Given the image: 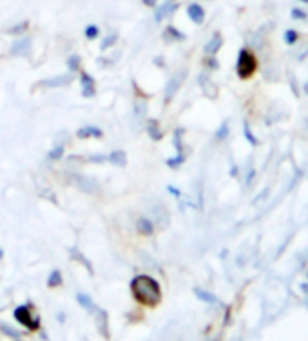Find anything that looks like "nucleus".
I'll return each mask as SVG.
<instances>
[{
	"label": "nucleus",
	"instance_id": "c85d7f7f",
	"mask_svg": "<svg viewBox=\"0 0 308 341\" xmlns=\"http://www.w3.org/2000/svg\"><path fill=\"white\" fill-rule=\"evenodd\" d=\"M194 294L196 298H199L201 301H205V303H216V296H212L210 292L203 291V289H194Z\"/></svg>",
	"mask_w": 308,
	"mask_h": 341
},
{
	"label": "nucleus",
	"instance_id": "9d476101",
	"mask_svg": "<svg viewBox=\"0 0 308 341\" xmlns=\"http://www.w3.org/2000/svg\"><path fill=\"white\" fill-rule=\"evenodd\" d=\"M134 229L140 236H145V238L154 236V232H156V225H154V222L150 220L149 214H140V216L134 220Z\"/></svg>",
	"mask_w": 308,
	"mask_h": 341
},
{
	"label": "nucleus",
	"instance_id": "aec40b11",
	"mask_svg": "<svg viewBox=\"0 0 308 341\" xmlns=\"http://www.w3.org/2000/svg\"><path fill=\"white\" fill-rule=\"evenodd\" d=\"M76 301H78V305H80L82 309L87 310L89 314L93 312L96 307H98V305L93 301V298H91L89 294H86V292H78V294H76Z\"/></svg>",
	"mask_w": 308,
	"mask_h": 341
},
{
	"label": "nucleus",
	"instance_id": "ddd939ff",
	"mask_svg": "<svg viewBox=\"0 0 308 341\" xmlns=\"http://www.w3.org/2000/svg\"><path fill=\"white\" fill-rule=\"evenodd\" d=\"M185 35L180 31V29L176 28V26H172V24H169V26H165L162 31V40L165 42V44H176V42H183L185 40Z\"/></svg>",
	"mask_w": 308,
	"mask_h": 341
},
{
	"label": "nucleus",
	"instance_id": "20e7f679",
	"mask_svg": "<svg viewBox=\"0 0 308 341\" xmlns=\"http://www.w3.org/2000/svg\"><path fill=\"white\" fill-rule=\"evenodd\" d=\"M71 183L74 187H76L78 191L84 192V194H91V196H95L100 192V182L96 180V178L93 176H87V174H82V173H72L71 174Z\"/></svg>",
	"mask_w": 308,
	"mask_h": 341
},
{
	"label": "nucleus",
	"instance_id": "6e6552de",
	"mask_svg": "<svg viewBox=\"0 0 308 341\" xmlns=\"http://www.w3.org/2000/svg\"><path fill=\"white\" fill-rule=\"evenodd\" d=\"M178 11V0H162L154 8V22L162 24L163 20L171 19L172 15Z\"/></svg>",
	"mask_w": 308,
	"mask_h": 341
},
{
	"label": "nucleus",
	"instance_id": "72a5a7b5",
	"mask_svg": "<svg viewBox=\"0 0 308 341\" xmlns=\"http://www.w3.org/2000/svg\"><path fill=\"white\" fill-rule=\"evenodd\" d=\"M2 258H4V250L0 249V261H2Z\"/></svg>",
	"mask_w": 308,
	"mask_h": 341
},
{
	"label": "nucleus",
	"instance_id": "2eb2a0df",
	"mask_svg": "<svg viewBox=\"0 0 308 341\" xmlns=\"http://www.w3.org/2000/svg\"><path fill=\"white\" fill-rule=\"evenodd\" d=\"M107 164L114 165V167H127L129 164V156L123 149H113L107 155Z\"/></svg>",
	"mask_w": 308,
	"mask_h": 341
},
{
	"label": "nucleus",
	"instance_id": "c756f323",
	"mask_svg": "<svg viewBox=\"0 0 308 341\" xmlns=\"http://www.w3.org/2000/svg\"><path fill=\"white\" fill-rule=\"evenodd\" d=\"M0 330H2V332H6L8 336L15 337V339H18V337H22V334H20V332L13 330V328L9 327V325H6V323H2V325H0Z\"/></svg>",
	"mask_w": 308,
	"mask_h": 341
},
{
	"label": "nucleus",
	"instance_id": "f257e3e1",
	"mask_svg": "<svg viewBox=\"0 0 308 341\" xmlns=\"http://www.w3.org/2000/svg\"><path fill=\"white\" fill-rule=\"evenodd\" d=\"M131 294L141 307L154 309L162 303V285L150 274H136L129 283Z\"/></svg>",
	"mask_w": 308,
	"mask_h": 341
},
{
	"label": "nucleus",
	"instance_id": "2f4dec72",
	"mask_svg": "<svg viewBox=\"0 0 308 341\" xmlns=\"http://www.w3.org/2000/svg\"><path fill=\"white\" fill-rule=\"evenodd\" d=\"M154 65H156V67H165V56H154Z\"/></svg>",
	"mask_w": 308,
	"mask_h": 341
},
{
	"label": "nucleus",
	"instance_id": "cd10ccee",
	"mask_svg": "<svg viewBox=\"0 0 308 341\" xmlns=\"http://www.w3.org/2000/svg\"><path fill=\"white\" fill-rule=\"evenodd\" d=\"M183 132H185V129H183V127H178L176 131H174V137H172L174 147H176V153H183V149H185V147H183V137H185Z\"/></svg>",
	"mask_w": 308,
	"mask_h": 341
},
{
	"label": "nucleus",
	"instance_id": "a878e982",
	"mask_svg": "<svg viewBox=\"0 0 308 341\" xmlns=\"http://www.w3.org/2000/svg\"><path fill=\"white\" fill-rule=\"evenodd\" d=\"M84 162L95 164V165H104L107 164V155H104V153H91V155L84 156Z\"/></svg>",
	"mask_w": 308,
	"mask_h": 341
},
{
	"label": "nucleus",
	"instance_id": "7c9ffc66",
	"mask_svg": "<svg viewBox=\"0 0 308 341\" xmlns=\"http://www.w3.org/2000/svg\"><path fill=\"white\" fill-rule=\"evenodd\" d=\"M167 192L171 196H174V198H180V196H181V191L178 189V187H174V185H167Z\"/></svg>",
	"mask_w": 308,
	"mask_h": 341
},
{
	"label": "nucleus",
	"instance_id": "6ab92c4d",
	"mask_svg": "<svg viewBox=\"0 0 308 341\" xmlns=\"http://www.w3.org/2000/svg\"><path fill=\"white\" fill-rule=\"evenodd\" d=\"M47 289H60L63 285V276H62V270L60 268H53L47 276V282H45Z\"/></svg>",
	"mask_w": 308,
	"mask_h": 341
},
{
	"label": "nucleus",
	"instance_id": "a211bd4d",
	"mask_svg": "<svg viewBox=\"0 0 308 341\" xmlns=\"http://www.w3.org/2000/svg\"><path fill=\"white\" fill-rule=\"evenodd\" d=\"M118 40H120V35L116 31H109L104 33V38H102V44H100V49L102 51H109L113 47L118 46Z\"/></svg>",
	"mask_w": 308,
	"mask_h": 341
},
{
	"label": "nucleus",
	"instance_id": "bb28decb",
	"mask_svg": "<svg viewBox=\"0 0 308 341\" xmlns=\"http://www.w3.org/2000/svg\"><path fill=\"white\" fill-rule=\"evenodd\" d=\"M100 35H102V29H100V26H96V24H89V26H86V29H84V37L89 42L96 40Z\"/></svg>",
	"mask_w": 308,
	"mask_h": 341
},
{
	"label": "nucleus",
	"instance_id": "393cba45",
	"mask_svg": "<svg viewBox=\"0 0 308 341\" xmlns=\"http://www.w3.org/2000/svg\"><path fill=\"white\" fill-rule=\"evenodd\" d=\"M187 155L185 153H176V156H171V158L165 160V164H167L169 169H180L181 165L185 164Z\"/></svg>",
	"mask_w": 308,
	"mask_h": 341
},
{
	"label": "nucleus",
	"instance_id": "4468645a",
	"mask_svg": "<svg viewBox=\"0 0 308 341\" xmlns=\"http://www.w3.org/2000/svg\"><path fill=\"white\" fill-rule=\"evenodd\" d=\"M93 318H95L96 321V327H98L100 334L107 339L109 337V318H107V312H105L104 309H100V307H96L95 310H93Z\"/></svg>",
	"mask_w": 308,
	"mask_h": 341
},
{
	"label": "nucleus",
	"instance_id": "7ed1b4c3",
	"mask_svg": "<svg viewBox=\"0 0 308 341\" xmlns=\"http://www.w3.org/2000/svg\"><path fill=\"white\" fill-rule=\"evenodd\" d=\"M149 216L156 225V231H165L171 225V213H169L167 205L160 200H156L154 205L149 207Z\"/></svg>",
	"mask_w": 308,
	"mask_h": 341
},
{
	"label": "nucleus",
	"instance_id": "473e14b6",
	"mask_svg": "<svg viewBox=\"0 0 308 341\" xmlns=\"http://www.w3.org/2000/svg\"><path fill=\"white\" fill-rule=\"evenodd\" d=\"M158 2H160V0H141V4L147 6V8H152V10L156 8V6H158Z\"/></svg>",
	"mask_w": 308,
	"mask_h": 341
},
{
	"label": "nucleus",
	"instance_id": "412c9836",
	"mask_svg": "<svg viewBox=\"0 0 308 341\" xmlns=\"http://www.w3.org/2000/svg\"><path fill=\"white\" fill-rule=\"evenodd\" d=\"M65 65H67V71L71 75H78L82 71V56L78 53H72V55L67 56Z\"/></svg>",
	"mask_w": 308,
	"mask_h": 341
},
{
	"label": "nucleus",
	"instance_id": "f03ea898",
	"mask_svg": "<svg viewBox=\"0 0 308 341\" xmlns=\"http://www.w3.org/2000/svg\"><path fill=\"white\" fill-rule=\"evenodd\" d=\"M13 318L17 319L18 325H22V327H26L27 330H31V332L40 330V327H42L40 316L35 314L31 305H18L17 309L13 310Z\"/></svg>",
	"mask_w": 308,
	"mask_h": 341
},
{
	"label": "nucleus",
	"instance_id": "39448f33",
	"mask_svg": "<svg viewBox=\"0 0 308 341\" xmlns=\"http://www.w3.org/2000/svg\"><path fill=\"white\" fill-rule=\"evenodd\" d=\"M185 75H187V71L185 69H181L180 73H176L174 77H171L167 80L165 89H163V102H165V105H169L172 100H174V96L178 95V89H180L183 80H185Z\"/></svg>",
	"mask_w": 308,
	"mask_h": 341
},
{
	"label": "nucleus",
	"instance_id": "4be33fe9",
	"mask_svg": "<svg viewBox=\"0 0 308 341\" xmlns=\"http://www.w3.org/2000/svg\"><path fill=\"white\" fill-rule=\"evenodd\" d=\"M63 156H65V146H62V144H54V146L47 151L45 158L49 160V162H60V160H63Z\"/></svg>",
	"mask_w": 308,
	"mask_h": 341
},
{
	"label": "nucleus",
	"instance_id": "dca6fc26",
	"mask_svg": "<svg viewBox=\"0 0 308 341\" xmlns=\"http://www.w3.org/2000/svg\"><path fill=\"white\" fill-rule=\"evenodd\" d=\"M187 15H189V19L194 24L205 22V10H203V6L198 4V2H190V4H187Z\"/></svg>",
	"mask_w": 308,
	"mask_h": 341
},
{
	"label": "nucleus",
	"instance_id": "f8f14e48",
	"mask_svg": "<svg viewBox=\"0 0 308 341\" xmlns=\"http://www.w3.org/2000/svg\"><path fill=\"white\" fill-rule=\"evenodd\" d=\"M143 127H145V132H147V137H149L152 142H162L163 140L162 123H160L156 118H147L143 122Z\"/></svg>",
	"mask_w": 308,
	"mask_h": 341
},
{
	"label": "nucleus",
	"instance_id": "1a4fd4ad",
	"mask_svg": "<svg viewBox=\"0 0 308 341\" xmlns=\"http://www.w3.org/2000/svg\"><path fill=\"white\" fill-rule=\"evenodd\" d=\"M80 77H78V82H80V89H82V96L84 98H95L96 93H98V87H96V80L91 77L87 71L82 69Z\"/></svg>",
	"mask_w": 308,
	"mask_h": 341
},
{
	"label": "nucleus",
	"instance_id": "b1692460",
	"mask_svg": "<svg viewBox=\"0 0 308 341\" xmlns=\"http://www.w3.org/2000/svg\"><path fill=\"white\" fill-rule=\"evenodd\" d=\"M219 47H221V35L216 33V35L205 44V53H207V55H216Z\"/></svg>",
	"mask_w": 308,
	"mask_h": 341
},
{
	"label": "nucleus",
	"instance_id": "5701e85b",
	"mask_svg": "<svg viewBox=\"0 0 308 341\" xmlns=\"http://www.w3.org/2000/svg\"><path fill=\"white\" fill-rule=\"evenodd\" d=\"M29 20H22V22L18 24H13L11 28L8 29V35H11V37H22V35H27L29 33Z\"/></svg>",
	"mask_w": 308,
	"mask_h": 341
},
{
	"label": "nucleus",
	"instance_id": "423d86ee",
	"mask_svg": "<svg viewBox=\"0 0 308 341\" xmlns=\"http://www.w3.org/2000/svg\"><path fill=\"white\" fill-rule=\"evenodd\" d=\"M74 80L71 73L67 75H54V77L44 78L40 82L35 84V89H60V87H67L71 86V82Z\"/></svg>",
	"mask_w": 308,
	"mask_h": 341
},
{
	"label": "nucleus",
	"instance_id": "9b49d317",
	"mask_svg": "<svg viewBox=\"0 0 308 341\" xmlns=\"http://www.w3.org/2000/svg\"><path fill=\"white\" fill-rule=\"evenodd\" d=\"M74 138H78V140H102L104 138V129L98 127V125H93V123L82 125L74 132Z\"/></svg>",
	"mask_w": 308,
	"mask_h": 341
},
{
	"label": "nucleus",
	"instance_id": "f3484780",
	"mask_svg": "<svg viewBox=\"0 0 308 341\" xmlns=\"http://www.w3.org/2000/svg\"><path fill=\"white\" fill-rule=\"evenodd\" d=\"M69 256H71V259H74L76 263H80L84 268H87L91 274L95 272V270H93V265H91V259L87 258V256L84 254L80 249H71V250H69Z\"/></svg>",
	"mask_w": 308,
	"mask_h": 341
},
{
	"label": "nucleus",
	"instance_id": "0eeeda50",
	"mask_svg": "<svg viewBox=\"0 0 308 341\" xmlns=\"http://www.w3.org/2000/svg\"><path fill=\"white\" fill-rule=\"evenodd\" d=\"M31 47L33 38L29 35H22V37H17V40H13V44L9 47V55L17 56V58H26L31 55Z\"/></svg>",
	"mask_w": 308,
	"mask_h": 341
}]
</instances>
